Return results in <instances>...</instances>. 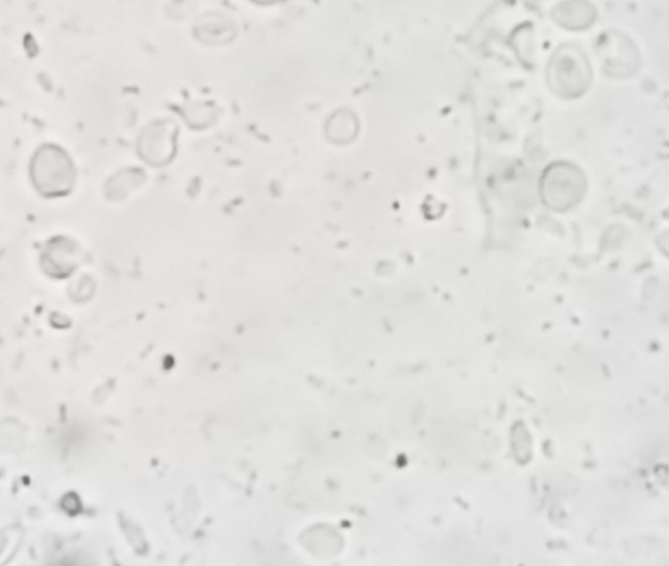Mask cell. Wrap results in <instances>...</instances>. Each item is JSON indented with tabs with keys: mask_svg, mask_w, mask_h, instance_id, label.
<instances>
[{
	"mask_svg": "<svg viewBox=\"0 0 669 566\" xmlns=\"http://www.w3.org/2000/svg\"><path fill=\"white\" fill-rule=\"evenodd\" d=\"M35 180L38 181V188L50 194H62L71 188L72 168L66 166L62 158L57 160H42L40 166L33 168Z\"/></svg>",
	"mask_w": 669,
	"mask_h": 566,
	"instance_id": "obj_1",
	"label": "cell"
}]
</instances>
